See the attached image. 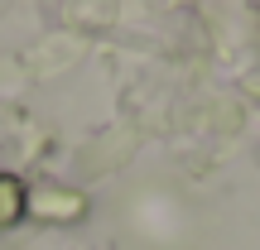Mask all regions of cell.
Instances as JSON below:
<instances>
[{"mask_svg": "<svg viewBox=\"0 0 260 250\" xmlns=\"http://www.w3.org/2000/svg\"><path fill=\"white\" fill-rule=\"evenodd\" d=\"M19 212H24V188H19V178L0 173V231H5V226H15Z\"/></svg>", "mask_w": 260, "mask_h": 250, "instance_id": "cell-1", "label": "cell"}, {"mask_svg": "<svg viewBox=\"0 0 260 250\" xmlns=\"http://www.w3.org/2000/svg\"><path fill=\"white\" fill-rule=\"evenodd\" d=\"M39 207H48V212H68V222H73L77 212H82V197H73V193H39Z\"/></svg>", "mask_w": 260, "mask_h": 250, "instance_id": "cell-2", "label": "cell"}]
</instances>
